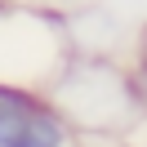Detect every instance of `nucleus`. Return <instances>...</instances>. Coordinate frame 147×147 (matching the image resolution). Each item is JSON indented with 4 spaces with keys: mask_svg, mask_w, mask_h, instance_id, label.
<instances>
[{
    "mask_svg": "<svg viewBox=\"0 0 147 147\" xmlns=\"http://www.w3.org/2000/svg\"><path fill=\"white\" fill-rule=\"evenodd\" d=\"M40 94L71 120L76 134L89 138H120L147 116L143 85L111 54H67Z\"/></svg>",
    "mask_w": 147,
    "mask_h": 147,
    "instance_id": "f257e3e1",
    "label": "nucleus"
},
{
    "mask_svg": "<svg viewBox=\"0 0 147 147\" xmlns=\"http://www.w3.org/2000/svg\"><path fill=\"white\" fill-rule=\"evenodd\" d=\"M67 54L71 45L58 13L13 0L0 5V80L45 89L49 76L67 63Z\"/></svg>",
    "mask_w": 147,
    "mask_h": 147,
    "instance_id": "f03ea898",
    "label": "nucleus"
},
{
    "mask_svg": "<svg viewBox=\"0 0 147 147\" xmlns=\"http://www.w3.org/2000/svg\"><path fill=\"white\" fill-rule=\"evenodd\" d=\"M13 147H76V129H71V120L45 98V102L27 116V125L18 129Z\"/></svg>",
    "mask_w": 147,
    "mask_h": 147,
    "instance_id": "7ed1b4c3",
    "label": "nucleus"
},
{
    "mask_svg": "<svg viewBox=\"0 0 147 147\" xmlns=\"http://www.w3.org/2000/svg\"><path fill=\"white\" fill-rule=\"evenodd\" d=\"M45 102V94L31 89V85H9L0 80V147H13L18 129L27 125V116Z\"/></svg>",
    "mask_w": 147,
    "mask_h": 147,
    "instance_id": "20e7f679",
    "label": "nucleus"
},
{
    "mask_svg": "<svg viewBox=\"0 0 147 147\" xmlns=\"http://www.w3.org/2000/svg\"><path fill=\"white\" fill-rule=\"evenodd\" d=\"M129 71H134V80L147 89V22L138 27V40H134V63H129Z\"/></svg>",
    "mask_w": 147,
    "mask_h": 147,
    "instance_id": "39448f33",
    "label": "nucleus"
},
{
    "mask_svg": "<svg viewBox=\"0 0 147 147\" xmlns=\"http://www.w3.org/2000/svg\"><path fill=\"white\" fill-rule=\"evenodd\" d=\"M0 5H5V0H0Z\"/></svg>",
    "mask_w": 147,
    "mask_h": 147,
    "instance_id": "423d86ee",
    "label": "nucleus"
},
{
    "mask_svg": "<svg viewBox=\"0 0 147 147\" xmlns=\"http://www.w3.org/2000/svg\"><path fill=\"white\" fill-rule=\"evenodd\" d=\"M143 94H147V89H143Z\"/></svg>",
    "mask_w": 147,
    "mask_h": 147,
    "instance_id": "0eeeda50",
    "label": "nucleus"
}]
</instances>
